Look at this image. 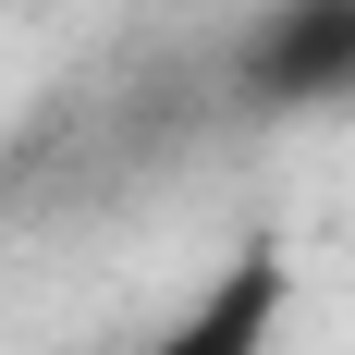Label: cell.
I'll return each mask as SVG.
<instances>
[{
  "mask_svg": "<svg viewBox=\"0 0 355 355\" xmlns=\"http://www.w3.org/2000/svg\"><path fill=\"white\" fill-rule=\"evenodd\" d=\"M233 98L294 123V110H343L355 98V0H270L233 49Z\"/></svg>",
  "mask_w": 355,
  "mask_h": 355,
  "instance_id": "obj_1",
  "label": "cell"
},
{
  "mask_svg": "<svg viewBox=\"0 0 355 355\" xmlns=\"http://www.w3.org/2000/svg\"><path fill=\"white\" fill-rule=\"evenodd\" d=\"M282 306H294V257L257 233V245H233L172 319L147 331V343H123V355H270L282 343Z\"/></svg>",
  "mask_w": 355,
  "mask_h": 355,
  "instance_id": "obj_2",
  "label": "cell"
}]
</instances>
